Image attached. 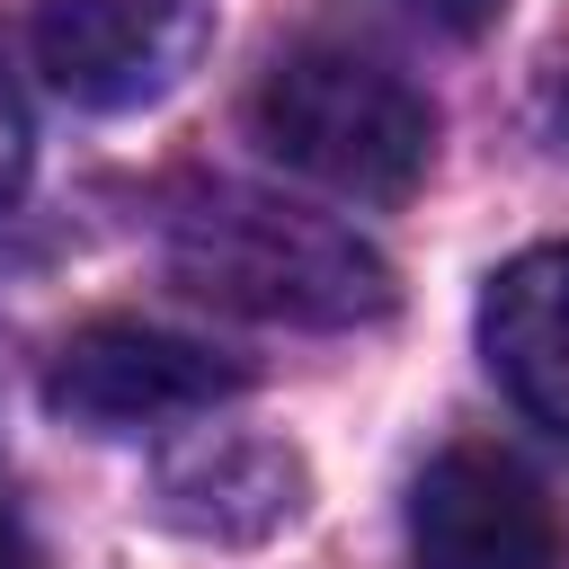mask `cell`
Segmentation results:
<instances>
[{"label": "cell", "mask_w": 569, "mask_h": 569, "mask_svg": "<svg viewBox=\"0 0 569 569\" xmlns=\"http://www.w3.org/2000/svg\"><path fill=\"white\" fill-rule=\"evenodd\" d=\"M542 116H551V133L569 142V44L542 62Z\"/></svg>", "instance_id": "9c48e42d"}, {"label": "cell", "mask_w": 569, "mask_h": 569, "mask_svg": "<svg viewBox=\"0 0 569 569\" xmlns=\"http://www.w3.org/2000/svg\"><path fill=\"white\" fill-rule=\"evenodd\" d=\"M160 249L196 302L276 329H365L400 302L391 258L356 222L249 178H187L160 204Z\"/></svg>", "instance_id": "6da1fadb"}, {"label": "cell", "mask_w": 569, "mask_h": 569, "mask_svg": "<svg viewBox=\"0 0 569 569\" xmlns=\"http://www.w3.org/2000/svg\"><path fill=\"white\" fill-rule=\"evenodd\" d=\"M427 9H436V18H445V27H462V36H471V27H489V18H498V0H427Z\"/></svg>", "instance_id": "30bf717a"}, {"label": "cell", "mask_w": 569, "mask_h": 569, "mask_svg": "<svg viewBox=\"0 0 569 569\" xmlns=\"http://www.w3.org/2000/svg\"><path fill=\"white\" fill-rule=\"evenodd\" d=\"M18 178H27V107H18V89L0 80V204L18 196Z\"/></svg>", "instance_id": "ba28073f"}, {"label": "cell", "mask_w": 569, "mask_h": 569, "mask_svg": "<svg viewBox=\"0 0 569 569\" xmlns=\"http://www.w3.org/2000/svg\"><path fill=\"white\" fill-rule=\"evenodd\" d=\"M240 391H249L240 356H222L187 329H160V320H89L44 365V409L89 427V436L178 427V418H204Z\"/></svg>", "instance_id": "3957f363"}, {"label": "cell", "mask_w": 569, "mask_h": 569, "mask_svg": "<svg viewBox=\"0 0 569 569\" xmlns=\"http://www.w3.org/2000/svg\"><path fill=\"white\" fill-rule=\"evenodd\" d=\"M249 133L267 142V160L356 204H400L436 160V107L356 44L276 53L249 98Z\"/></svg>", "instance_id": "7a4b0ae2"}, {"label": "cell", "mask_w": 569, "mask_h": 569, "mask_svg": "<svg viewBox=\"0 0 569 569\" xmlns=\"http://www.w3.org/2000/svg\"><path fill=\"white\" fill-rule=\"evenodd\" d=\"M480 356L525 418L569 436V240L525 249L480 293Z\"/></svg>", "instance_id": "52a82bcc"}, {"label": "cell", "mask_w": 569, "mask_h": 569, "mask_svg": "<svg viewBox=\"0 0 569 569\" xmlns=\"http://www.w3.org/2000/svg\"><path fill=\"white\" fill-rule=\"evenodd\" d=\"M409 560L418 569H551L560 516L516 453L445 445L409 489Z\"/></svg>", "instance_id": "5b68a950"}, {"label": "cell", "mask_w": 569, "mask_h": 569, "mask_svg": "<svg viewBox=\"0 0 569 569\" xmlns=\"http://www.w3.org/2000/svg\"><path fill=\"white\" fill-rule=\"evenodd\" d=\"M0 569H36V560H27V533H18L9 507H0Z\"/></svg>", "instance_id": "8fae6325"}, {"label": "cell", "mask_w": 569, "mask_h": 569, "mask_svg": "<svg viewBox=\"0 0 569 569\" xmlns=\"http://www.w3.org/2000/svg\"><path fill=\"white\" fill-rule=\"evenodd\" d=\"M151 516L196 542H267L302 516V462L267 436H204L160 462Z\"/></svg>", "instance_id": "8992f818"}, {"label": "cell", "mask_w": 569, "mask_h": 569, "mask_svg": "<svg viewBox=\"0 0 569 569\" xmlns=\"http://www.w3.org/2000/svg\"><path fill=\"white\" fill-rule=\"evenodd\" d=\"M213 44V0H36V71L98 116L160 107Z\"/></svg>", "instance_id": "277c9868"}]
</instances>
